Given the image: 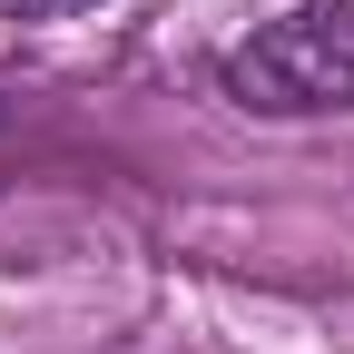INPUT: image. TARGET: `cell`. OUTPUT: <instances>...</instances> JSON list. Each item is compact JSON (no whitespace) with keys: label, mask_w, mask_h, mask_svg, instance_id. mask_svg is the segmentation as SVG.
<instances>
[{"label":"cell","mask_w":354,"mask_h":354,"mask_svg":"<svg viewBox=\"0 0 354 354\" xmlns=\"http://www.w3.org/2000/svg\"><path fill=\"white\" fill-rule=\"evenodd\" d=\"M227 88L256 118H325L354 109V0H305L227 50Z\"/></svg>","instance_id":"1"},{"label":"cell","mask_w":354,"mask_h":354,"mask_svg":"<svg viewBox=\"0 0 354 354\" xmlns=\"http://www.w3.org/2000/svg\"><path fill=\"white\" fill-rule=\"evenodd\" d=\"M79 10H99V0H0V20H79Z\"/></svg>","instance_id":"2"}]
</instances>
